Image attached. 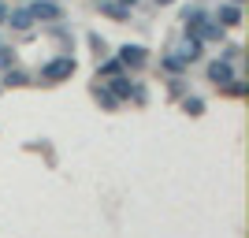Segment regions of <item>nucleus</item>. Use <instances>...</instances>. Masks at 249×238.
<instances>
[{
  "label": "nucleus",
  "instance_id": "f257e3e1",
  "mask_svg": "<svg viewBox=\"0 0 249 238\" xmlns=\"http://www.w3.org/2000/svg\"><path fill=\"white\" fill-rule=\"evenodd\" d=\"M223 30H227V26H219L205 8L186 11V34L190 37H197V41H223Z\"/></svg>",
  "mask_w": 249,
  "mask_h": 238
},
{
  "label": "nucleus",
  "instance_id": "f03ea898",
  "mask_svg": "<svg viewBox=\"0 0 249 238\" xmlns=\"http://www.w3.org/2000/svg\"><path fill=\"white\" fill-rule=\"evenodd\" d=\"M74 74V56H56L41 67V82L52 86V82H63V78H71Z\"/></svg>",
  "mask_w": 249,
  "mask_h": 238
},
{
  "label": "nucleus",
  "instance_id": "7ed1b4c3",
  "mask_svg": "<svg viewBox=\"0 0 249 238\" xmlns=\"http://www.w3.org/2000/svg\"><path fill=\"white\" fill-rule=\"evenodd\" d=\"M115 60L123 63V67H130V71H138V67H145V63H149V49H145V45H123Z\"/></svg>",
  "mask_w": 249,
  "mask_h": 238
},
{
  "label": "nucleus",
  "instance_id": "20e7f679",
  "mask_svg": "<svg viewBox=\"0 0 249 238\" xmlns=\"http://www.w3.org/2000/svg\"><path fill=\"white\" fill-rule=\"evenodd\" d=\"M108 93L115 97V101H130V97H138L142 90H138L126 74H112V82H108Z\"/></svg>",
  "mask_w": 249,
  "mask_h": 238
},
{
  "label": "nucleus",
  "instance_id": "39448f33",
  "mask_svg": "<svg viewBox=\"0 0 249 238\" xmlns=\"http://www.w3.org/2000/svg\"><path fill=\"white\" fill-rule=\"evenodd\" d=\"M231 78H234V67H231V60H212V63H208V82H216L219 90H223Z\"/></svg>",
  "mask_w": 249,
  "mask_h": 238
},
{
  "label": "nucleus",
  "instance_id": "423d86ee",
  "mask_svg": "<svg viewBox=\"0 0 249 238\" xmlns=\"http://www.w3.org/2000/svg\"><path fill=\"white\" fill-rule=\"evenodd\" d=\"M4 22H8L11 30H30L37 19H34L30 8H8V19H4Z\"/></svg>",
  "mask_w": 249,
  "mask_h": 238
},
{
  "label": "nucleus",
  "instance_id": "0eeeda50",
  "mask_svg": "<svg viewBox=\"0 0 249 238\" xmlns=\"http://www.w3.org/2000/svg\"><path fill=\"white\" fill-rule=\"evenodd\" d=\"M30 11H34V19H45V22H56L63 15V8L56 0H37V4H30Z\"/></svg>",
  "mask_w": 249,
  "mask_h": 238
},
{
  "label": "nucleus",
  "instance_id": "6e6552de",
  "mask_svg": "<svg viewBox=\"0 0 249 238\" xmlns=\"http://www.w3.org/2000/svg\"><path fill=\"white\" fill-rule=\"evenodd\" d=\"M212 19H216L219 26H238V22H242V8L234 4V0H231V4H223V8H219Z\"/></svg>",
  "mask_w": 249,
  "mask_h": 238
},
{
  "label": "nucleus",
  "instance_id": "1a4fd4ad",
  "mask_svg": "<svg viewBox=\"0 0 249 238\" xmlns=\"http://www.w3.org/2000/svg\"><path fill=\"white\" fill-rule=\"evenodd\" d=\"M201 45H205V41H197V37H190V34H186V37H182V45H178V56H182V60H197V56H201Z\"/></svg>",
  "mask_w": 249,
  "mask_h": 238
},
{
  "label": "nucleus",
  "instance_id": "9d476101",
  "mask_svg": "<svg viewBox=\"0 0 249 238\" xmlns=\"http://www.w3.org/2000/svg\"><path fill=\"white\" fill-rule=\"evenodd\" d=\"M186 67H190V63L182 60L178 52H167V56H164V71H167V74H182Z\"/></svg>",
  "mask_w": 249,
  "mask_h": 238
},
{
  "label": "nucleus",
  "instance_id": "9b49d317",
  "mask_svg": "<svg viewBox=\"0 0 249 238\" xmlns=\"http://www.w3.org/2000/svg\"><path fill=\"white\" fill-rule=\"evenodd\" d=\"M101 11L108 15V19H130V11H126L123 4H119V0H104V4H101Z\"/></svg>",
  "mask_w": 249,
  "mask_h": 238
},
{
  "label": "nucleus",
  "instance_id": "f8f14e48",
  "mask_svg": "<svg viewBox=\"0 0 249 238\" xmlns=\"http://www.w3.org/2000/svg\"><path fill=\"white\" fill-rule=\"evenodd\" d=\"M123 71H126V67H123L119 60H115V56H112V60H104V63H101V78H112V74H123Z\"/></svg>",
  "mask_w": 249,
  "mask_h": 238
},
{
  "label": "nucleus",
  "instance_id": "ddd939ff",
  "mask_svg": "<svg viewBox=\"0 0 249 238\" xmlns=\"http://www.w3.org/2000/svg\"><path fill=\"white\" fill-rule=\"evenodd\" d=\"M182 112H186V115H201V112H205V101L190 97V101H182Z\"/></svg>",
  "mask_w": 249,
  "mask_h": 238
},
{
  "label": "nucleus",
  "instance_id": "4468645a",
  "mask_svg": "<svg viewBox=\"0 0 249 238\" xmlns=\"http://www.w3.org/2000/svg\"><path fill=\"white\" fill-rule=\"evenodd\" d=\"M22 82H30V78H26L22 71H11V67L4 71V86H22Z\"/></svg>",
  "mask_w": 249,
  "mask_h": 238
},
{
  "label": "nucleus",
  "instance_id": "2eb2a0df",
  "mask_svg": "<svg viewBox=\"0 0 249 238\" xmlns=\"http://www.w3.org/2000/svg\"><path fill=\"white\" fill-rule=\"evenodd\" d=\"M223 90H227L231 97H246V90H249V86H246V82H238V78H231V82L223 86Z\"/></svg>",
  "mask_w": 249,
  "mask_h": 238
},
{
  "label": "nucleus",
  "instance_id": "dca6fc26",
  "mask_svg": "<svg viewBox=\"0 0 249 238\" xmlns=\"http://www.w3.org/2000/svg\"><path fill=\"white\" fill-rule=\"evenodd\" d=\"M11 63H15V52H11L8 45H0V71H8Z\"/></svg>",
  "mask_w": 249,
  "mask_h": 238
},
{
  "label": "nucleus",
  "instance_id": "f3484780",
  "mask_svg": "<svg viewBox=\"0 0 249 238\" xmlns=\"http://www.w3.org/2000/svg\"><path fill=\"white\" fill-rule=\"evenodd\" d=\"M8 19V4H4V0H0V22Z\"/></svg>",
  "mask_w": 249,
  "mask_h": 238
},
{
  "label": "nucleus",
  "instance_id": "a211bd4d",
  "mask_svg": "<svg viewBox=\"0 0 249 238\" xmlns=\"http://www.w3.org/2000/svg\"><path fill=\"white\" fill-rule=\"evenodd\" d=\"M119 4H123V8H134V4H138V0H119Z\"/></svg>",
  "mask_w": 249,
  "mask_h": 238
},
{
  "label": "nucleus",
  "instance_id": "6ab92c4d",
  "mask_svg": "<svg viewBox=\"0 0 249 238\" xmlns=\"http://www.w3.org/2000/svg\"><path fill=\"white\" fill-rule=\"evenodd\" d=\"M153 4H160V8H167V4H175V0H153Z\"/></svg>",
  "mask_w": 249,
  "mask_h": 238
},
{
  "label": "nucleus",
  "instance_id": "aec40b11",
  "mask_svg": "<svg viewBox=\"0 0 249 238\" xmlns=\"http://www.w3.org/2000/svg\"><path fill=\"white\" fill-rule=\"evenodd\" d=\"M234 4H242V0H234Z\"/></svg>",
  "mask_w": 249,
  "mask_h": 238
}]
</instances>
